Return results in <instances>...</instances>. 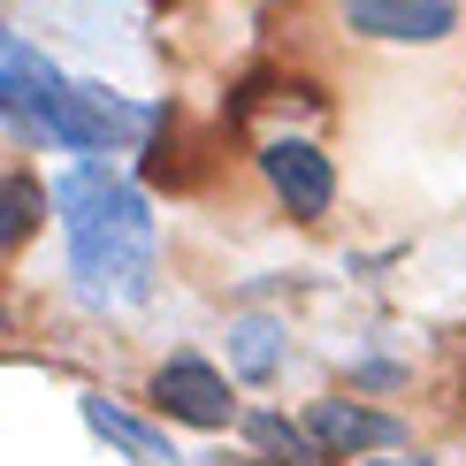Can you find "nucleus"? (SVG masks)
<instances>
[{
    "label": "nucleus",
    "instance_id": "f257e3e1",
    "mask_svg": "<svg viewBox=\"0 0 466 466\" xmlns=\"http://www.w3.org/2000/svg\"><path fill=\"white\" fill-rule=\"evenodd\" d=\"M54 207H62V238H69V290L92 314L153 299L161 229H153L138 184H123L107 161H69L54 177Z\"/></svg>",
    "mask_w": 466,
    "mask_h": 466
},
{
    "label": "nucleus",
    "instance_id": "0eeeda50",
    "mask_svg": "<svg viewBox=\"0 0 466 466\" xmlns=\"http://www.w3.org/2000/svg\"><path fill=\"white\" fill-rule=\"evenodd\" d=\"M207 168H215V153H207V138L184 123V107H153L138 177H146L153 191H191V184H207Z\"/></svg>",
    "mask_w": 466,
    "mask_h": 466
},
{
    "label": "nucleus",
    "instance_id": "9d476101",
    "mask_svg": "<svg viewBox=\"0 0 466 466\" xmlns=\"http://www.w3.org/2000/svg\"><path fill=\"white\" fill-rule=\"evenodd\" d=\"M283 352H290V337H283L276 314H238L229 321V367H238L245 382H276Z\"/></svg>",
    "mask_w": 466,
    "mask_h": 466
},
{
    "label": "nucleus",
    "instance_id": "20e7f679",
    "mask_svg": "<svg viewBox=\"0 0 466 466\" xmlns=\"http://www.w3.org/2000/svg\"><path fill=\"white\" fill-rule=\"evenodd\" d=\"M260 177H268V191H276V207L290 222H329V207H337V161L314 138H268Z\"/></svg>",
    "mask_w": 466,
    "mask_h": 466
},
{
    "label": "nucleus",
    "instance_id": "ddd939ff",
    "mask_svg": "<svg viewBox=\"0 0 466 466\" xmlns=\"http://www.w3.org/2000/svg\"><path fill=\"white\" fill-rule=\"evenodd\" d=\"M352 466H429V459H352Z\"/></svg>",
    "mask_w": 466,
    "mask_h": 466
},
{
    "label": "nucleus",
    "instance_id": "f8f14e48",
    "mask_svg": "<svg viewBox=\"0 0 466 466\" xmlns=\"http://www.w3.org/2000/svg\"><path fill=\"white\" fill-rule=\"evenodd\" d=\"M405 382V367H390V360H367V367H352V390H398Z\"/></svg>",
    "mask_w": 466,
    "mask_h": 466
},
{
    "label": "nucleus",
    "instance_id": "7ed1b4c3",
    "mask_svg": "<svg viewBox=\"0 0 466 466\" xmlns=\"http://www.w3.org/2000/svg\"><path fill=\"white\" fill-rule=\"evenodd\" d=\"M146 398H153V413H161V420H184V429H207V436L238 420L229 375H222L215 360H199V352L161 360V367H153V382H146Z\"/></svg>",
    "mask_w": 466,
    "mask_h": 466
},
{
    "label": "nucleus",
    "instance_id": "39448f33",
    "mask_svg": "<svg viewBox=\"0 0 466 466\" xmlns=\"http://www.w3.org/2000/svg\"><path fill=\"white\" fill-rule=\"evenodd\" d=\"M337 24L375 46H443L459 31V0H337Z\"/></svg>",
    "mask_w": 466,
    "mask_h": 466
},
{
    "label": "nucleus",
    "instance_id": "9b49d317",
    "mask_svg": "<svg viewBox=\"0 0 466 466\" xmlns=\"http://www.w3.org/2000/svg\"><path fill=\"white\" fill-rule=\"evenodd\" d=\"M245 443L260 466H321V443L306 436V420H283V413H245Z\"/></svg>",
    "mask_w": 466,
    "mask_h": 466
},
{
    "label": "nucleus",
    "instance_id": "423d86ee",
    "mask_svg": "<svg viewBox=\"0 0 466 466\" xmlns=\"http://www.w3.org/2000/svg\"><path fill=\"white\" fill-rule=\"evenodd\" d=\"M306 436L321 443V459H367V451H398L405 420L375 413V405H360V398H314L306 405Z\"/></svg>",
    "mask_w": 466,
    "mask_h": 466
},
{
    "label": "nucleus",
    "instance_id": "1a4fd4ad",
    "mask_svg": "<svg viewBox=\"0 0 466 466\" xmlns=\"http://www.w3.org/2000/svg\"><path fill=\"white\" fill-rule=\"evenodd\" d=\"M46 207H54V191L38 168H0V252H24L46 229Z\"/></svg>",
    "mask_w": 466,
    "mask_h": 466
},
{
    "label": "nucleus",
    "instance_id": "6e6552de",
    "mask_svg": "<svg viewBox=\"0 0 466 466\" xmlns=\"http://www.w3.org/2000/svg\"><path fill=\"white\" fill-rule=\"evenodd\" d=\"M76 413H85V429L100 436L107 451H123L130 466H184L177 436H168L161 420H146V413H130V405H115L107 390H85V398H76Z\"/></svg>",
    "mask_w": 466,
    "mask_h": 466
},
{
    "label": "nucleus",
    "instance_id": "f03ea898",
    "mask_svg": "<svg viewBox=\"0 0 466 466\" xmlns=\"http://www.w3.org/2000/svg\"><path fill=\"white\" fill-rule=\"evenodd\" d=\"M69 85L76 76H62L31 38H15L8 24H0V130L54 146V123H62V107H69Z\"/></svg>",
    "mask_w": 466,
    "mask_h": 466
}]
</instances>
